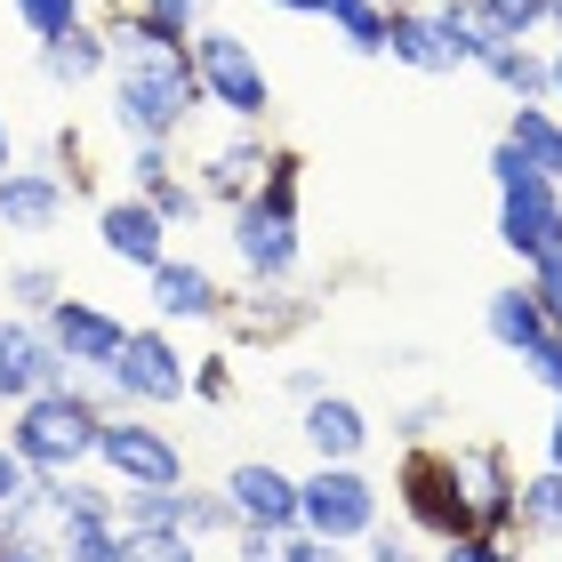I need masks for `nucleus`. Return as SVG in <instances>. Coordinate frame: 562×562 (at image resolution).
I'll list each match as a JSON object with an SVG mask.
<instances>
[{"mask_svg": "<svg viewBox=\"0 0 562 562\" xmlns=\"http://www.w3.org/2000/svg\"><path fill=\"white\" fill-rule=\"evenodd\" d=\"M266 9H281V16H338V9H353V0H266Z\"/></svg>", "mask_w": 562, "mask_h": 562, "instance_id": "nucleus-47", "label": "nucleus"}, {"mask_svg": "<svg viewBox=\"0 0 562 562\" xmlns=\"http://www.w3.org/2000/svg\"><path fill=\"white\" fill-rule=\"evenodd\" d=\"M297 434H305V450L314 458H329V467H353V458H370V411L353 394H314V402H297Z\"/></svg>", "mask_w": 562, "mask_h": 562, "instance_id": "nucleus-17", "label": "nucleus"}, {"mask_svg": "<svg viewBox=\"0 0 562 562\" xmlns=\"http://www.w3.org/2000/svg\"><path fill=\"white\" fill-rule=\"evenodd\" d=\"M547 467H562V394H554V426H547Z\"/></svg>", "mask_w": 562, "mask_h": 562, "instance_id": "nucleus-49", "label": "nucleus"}, {"mask_svg": "<svg viewBox=\"0 0 562 562\" xmlns=\"http://www.w3.org/2000/svg\"><path fill=\"white\" fill-rule=\"evenodd\" d=\"M145 201H153V210H161V217L177 225V234H186V225H201V210H210V193H201V177H186V169H177V177H169L161 193H145Z\"/></svg>", "mask_w": 562, "mask_h": 562, "instance_id": "nucleus-35", "label": "nucleus"}, {"mask_svg": "<svg viewBox=\"0 0 562 562\" xmlns=\"http://www.w3.org/2000/svg\"><path fill=\"white\" fill-rule=\"evenodd\" d=\"M225 498H234L241 530H273V539H290V530H297V474L273 467V458H241V467H225Z\"/></svg>", "mask_w": 562, "mask_h": 562, "instance_id": "nucleus-15", "label": "nucleus"}, {"mask_svg": "<svg viewBox=\"0 0 562 562\" xmlns=\"http://www.w3.org/2000/svg\"><path fill=\"white\" fill-rule=\"evenodd\" d=\"M474 9L491 16L506 41H539V33H554V0H474Z\"/></svg>", "mask_w": 562, "mask_h": 562, "instance_id": "nucleus-32", "label": "nucleus"}, {"mask_svg": "<svg viewBox=\"0 0 562 562\" xmlns=\"http://www.w3.org/2000/svg\"><path fill=\"white\" fill-rule=\"evenodd\" d=\"M145 290H153V322H169V329H217L225 322V305H234V290L201 266V258H169L145 273Z\"/></svg>", "mask_w": 562, "mask_h": 562, "instance_id": "nucleus-12", "label": "nucleus"}, {"mask_svg": "<svg viewBox=\"0 0 562 562\" xmlns=\"http://www.w3.org/2000/svg\"><path fill=\"white\" fill-rule=\"evenodd\" d=\"M0 562H57V547H48V539H9Z\"/></svg>", "mask_w": 562, "mask_h": 562, "instance_id": "nucleus-48", "label": "nucleus"}, {"mask_svg": "<svg viewBox=\"0 0 562 562\" xmlns=\"http://www.w3.org/2000/svg\"><path fill=\"white\" fill-rule=\"evenodd\" d=\"M394 515L418 530V539H458L474 530V506H467V482H458V450L450 442H411L394 467Z\"/></svg>", "mask_w": 562, "mask_h": 562, "instance_id": "nucleus-5", "label": "nucleus"}, {"mask_svg": "<svg viewBox=\"0 0 562 562\" xmlns=\"http://www.w3.org/2000/svg\"><path fill=\"white\" fill-rule=\"evenodd\" d=\"M48 547H57V562H130V530H121V515H65L48 522Z\"/></svg>", "mask_w": 562, "mask_h": 562, "instance_id": "nucleus-24", "label": "nucleus"}, {"mask_svg": "<svg viewBox=\"0 0 562 562\" xmlns=\"http://www.w3.org/2000/svg\"><path fill=\"white\" fill-rule=\"evenodd\" d=\"M506 137L562 186V105H515V113H506Z\"/></svg>", "mask_w": 562, "mask_h": 562, "instance_id": "nucleus-27", "label": "nucleus"}, {"mask_svg": "<svg viewBox=\"0 0 562 562\" xmlns=\"http://www.w3.org/2000/svg\"><path fill=\"white\" fill-rule=\"evenodd\" d=\"M113 418V378H81L72 370L65 386H48L33 402L9 411V442L24 450L33 474H81L97 467V434Z\"/></svg>", "mask_w": 562, "mask_h": 562, "instance_id": "nucleus-2", "label": "nucleus"}, {"mask_svg": "<svg viewBox=\"0 0 562 562\" xmlns=\"http://www.w3.org/2000/svg\"><path fill=\"white\" fill-rule=\"evenodd\" d=\"M329 24H338V41L353 57H386V41H394V9H378V0H353V9H338Z\"/></svg>", "mask_w": 562, "mask_h": 562, "instance_id": "nucleus-29", "label": "nucleus"}, {"mask_svg": "<svg viewBox=\"0 0 562 562\" xmlns=\"http://www.w3.org/2000/svg\"><path fill=\"white\" fill-rule=\"evenodd\" d=\"M442 426H450V402L442 394H418V402H402V411H394L402 450H411V442H442Z\"/></svg>", "mask_w": 562, "mask_h": 562, "instance_id": "nucleus-36", "label": "nucleus"}, {"mask_svg": "<svg viewBox=\"0 0 562 562\" xmlns=\"http://www.w3.org/2000/svg\"><path fill=\"white\" fill-rule=\"evenodd\" d=\"M234 562H281V539L273 530H234Z\"/></svg>", "mask_w": 562, "mask_h": 562, "instance_id": "nucleus-44", "label": "nucleus"}, {"mask_svg": "<svg viewBox=\"0 0 562 562\" xmlns=\"http://www.w3.org/2000/svg\"><path fill=\"white\" fill-rule=\"evenodd\" d=\"M522 378H539L547 394H562V338H547L539 353H530V362H522Z\"/></svg>", "mask_w": 562, "mask_h": 562, "instance_id": "nucleus-42", "label": "nucleus"}, {"mask_svg": "<svg viewBox=\"0 0 562 562\" xmlns=\"http://www.w3.org/2000/svg\"><path fill=\"white\" fill-rule=\"evenodd\" d=\"M426 16H434V33H442V48H450V72H482V65H491V48L506 41L474 0H434Z\"/></svg>", "mask_w": 562, "mask_h": 562, "instance_id": "nucleus-23", "label": "nucleus"}, {"mask_svg": "<svg viewBox=\"0 0 562 562\" xmlns=\"http://www.w3.org/2000/svg\"><path fill=\"white\" fill-rule=\"evenodd\" d=\"M386 57H394V65H411V72H426V81H442V72H450V48H442V33H434V16H426V9H402V16H394Z\"/></svg>", "mask_w": 562, "mask_h": 562, "instance_id": "nucleus-26", "label": "nucleus"}, {"mask_svg": "<svg viewBox=\"0 0 562 562\" xmlns=\"http://www.w3.org/2000/svg\"><path fill=\"white\" fill-rule=\"evenodd\" d=\"M16 169V130H9V113H0V177Z\"/></svg>", "mask_w": 562, "mask_h": 562, "instance_id": "nucleus-50", "label": "nucleus"}, {"mask_svg": "<svg viewBox=\"0 0 562 562\" xmlns=\"http://www.w3.org/2000/svg\"><path fill=\"white\" fill-rule=\"evenodd\" d=\"M169 234L177 225L153 210L145 193H113V201H97V249H105L113 266H130V273H153L169 258Z\"/></svg>", "mask_w": 562, "mask_h": 562, "instance_id": "nucleus-13", "label": "nucleus"}, {"mask_svg": "<svg viewBox=\"0 0 562 562\" xmlns=\"http://www.w3.org/2000/svg\"><path fill=\"white\" fill-rule=\"evenodd\" d=\"M458 450V482H467V506H474V530H515L522 522V474L506 442H450Z\"/></svg>", "mask_w": 562, "mask_h": 562, "instance_id": "nucleus-14", "label": "nucleus"}, {"mask_svg": "<svg viewBox=\"0 0 562 562\" xmlns=\"http://www.w3.org/2000/svg\"><path fill=\"white\" fill-rule=\"evenodd\" d=\"M554 105H562V48H554Z\"/></svg>", "mask_w": 562, "mask_h": 562, "instance_id": "nucleus-52", "label": "nucleus"}, {"mask_svg": "<svg viewBox=\"0 0 562 562\" xmlns=\"http://www.w3.org/2000/svg\"><path fill=\"white\" fill-rule=\"evenodd\" d=\"M378 9H394V16H402V9H434V0H378Z\"/></svg>", "mask_w": 562, "mask_h": 562, "instance_id": "nucleus-51", "label": "nucleus"}, {"mask_svg": "<svg viewBox=\"0 0 562 562\" xmlns=\"http://www.w3.org/2000/svg\"><path fill=\"white\" fill-rule=\"evenodd\" d=\"M97 24H105V41H113V72H105L113 130L130 145H177L193 130V113L210 105V97H201V72H193V48L177 41L161 16H145L137 0H113Z\"/></svg>", "mask_w": 562, "mask_h": 562, "instance_id": "nucleus-1", "label": "nucleus"}, {"mask_svg": "<svg viewBox=\"0 0 562 562\" xmlns=\"http://www.w3.org/2000/svg\"><path fill=\"white\" fill-rule=\"evenodd\" d=\"M65 210H72L65 169H33V161H16L9 177H0V225H9V234H57Z\"/></svg>", "mask_w": 562, "mask_h": 562, "instance_id": "nucleus-18", "label": "nucleus"}, {"mask_svg": "<svg viewBox=\"0 0 562 562\" xmlns=\"http://www.w3.org/2000/svg\"><path fill=\"white\" fill-rule=\"evenodd\" d=\"M193 394H201V402H234V370H225V353L193 370Z\"/></svg>", "mask_w": 562, "mask_h": 562, "instance_id": "nucleus-43", "label": "nucleus"}, {"mask_svg": "<svg viewBox=\"0 0 562 562\" xmlns=\"http://www.w3.org/2000/svg\"><path fill=\"white\" fill-rule=\"evenodd\" d=\"M65 378H72V362L57 353V338H48L33 314H0V411L65 386Z\"/></svg>", "mask_w": 562, "mask_h": 562, "instance_id": "nucleus-11", "label": "nucleus"}, {"mask_svg": "<svg viewBox=\"0 0 562 562\" xmlns=\"http://www.w3.org/2000/svg\"><path fill=\"white\" fill-rule=\"evenodd\" d=\"M491 186H498V241L522 258V273H554L562 266V186L515 137L491 145Z\"/></svg>", "mask_w": 562, "mask_h": 562, "instance_id": "nucleus-4", "label": "nucleus"}, {"mask_svg": "<svg viewBox=\"0 0 562 562\" xmlns=\"http://www.w3.org/2000/svg\"><path fill=\"white\" fill-rule=\"evenodd\" d=\"M193 48V72H201V97L225 113V121H241V130H266L273 121V81H266V65H258V48H249L234 24H201V33L186 41Z\"/></svg>", "mask_w": 562, "mask_h": 562, "instance_id": "nucleus-6", "label": "nucleus"}, {"mask_svg": "<svg viewBox=\"0 0 562 562\" xmlns=\"http://www.w3.org/2000/svg\"><path fill=\"white\" fill-rule=\"evenodd\" d=\"M506 105H554V48H530V41H498L491 65H482Z\"/></svg>", "mask_w": 562, "mask_h": 562, "instance_id": "nucleus-22", "label": "nucleus"}, {"mask_svg": "<svg viewBox=\"0 0 562 562\" xmlns=\"http://www.w3.org/2000/svg\"><path fill=\"white\" fill-rule=\"evenodd\" d=\"M554 33H562V0H554Z\"/></svg>", "mask_w": 562, "mask_h": 562, "instance_id": "nucleus-53", "label": "nucleus"}, {"mask_svg": "<svg viewBox=\"0 0 562 562\" xmlns=\"http://www.w3.org/2000/svg\"><path fill=\"white\" fill-rule=\"evenodd\" d=\"M33 65H41L48 89H89V81L113 72V41H105V24L89 16V24H72L57 41H33Z\"/></svg>", "mask_w": 562, "mask_h": 562, "instance_id": "nucleus-21", "label": "nucleus"}, {"mask_svg": "<svg viewBox=\"0 0 562 562\" xmlns=\"http://www.w3.org/2000/svg\"><path fill=\"white\" fill-rule=\"evenodd\" d=\"M273 137L266 130H241V121H234V137H225V145H210V153H201V193H210V210H241V201L249 193H258L266 186V169H273Z\"/></svg>", "mask_w": 562, "mask_h": 562, "instance_id": "nucleus-16", "label": "nucleus"}, {"mask_svg": "<svg viewBox=\"0 0 562 562\" xmlns=\"http://www.w3.org/2000/svg\"><path fill=\"white\" fill-rule=\"evenodd\" d=\"M177 177V153L169 145H130V193H161Z\"/></svg>", "mask_w": 562, "mask_h": 562, "instance_id": "nucleus-38", "label": "nucleus"}, {"mask_svg": "<svg viewBox=\"0 0 562 562\" xmlns=\"http://www.w3.org/2000/svg\"><path fill=\"white\" fill-rule=\"evenodd\" d=\"M130 562H201V539H186V530H130Z\"/></svg>", "mask_w": 562, "mask_h": 562, "instance_id": "nucleus-37", "label": "nucleus"}, {"mask_svg": "<svg viewBox=\"0 0 562 562\" xmlns=\"http://www.w3.org/2000/svg\"><path fill=\"white\" fill-rule=\"evenodd\" d=\"M113 378V411H177V402H193V362L177 353L169 322H145L130 329V346H121V362L105 370Z\"/></svg>", "mask_w": 562, "mask_h": 562, "instance_id": "nucleus-9", "label": "nucleus"}, {"mask_svg": "<svg viewBox=\"0 0 562 562\" xmlns=\"http://www.w3.org/2000/svg\"><path fill=\"white\" fill-rule=\"evenodd\" d=\"M24 491H33V467H24V450L0 434V506H16Z\"/></svg>", "mask_w": 562, "mask_h": 562, "instance_id": "nucleus-41", "label": "nucleus"}, {"mask_svg": "<svg viewBox=\"0 0 562 562\" xmlns=\"http://www.w3.org/2000/svg\"><path fill=\"white\" fill-rule=\"evenodd\" d=\"M297 186H305V161L290 145L273 153V169H266V186L241 201V210H225L234 217V266L258 281V290H273V281H297L305 266V217H297Z\"/></svg>", "mask_w": 562, "mask_h": 562, "instance_id": "nucleus-3", "label": "nucleus"}, {"mask_svg": "<svg viewBox=\"0 0 562 562\" xmlns=\"http://www.w3.org/2000/svg\"><path fill=\"white\" fill-rule=\"evenodd\" d=\"M378 522H386V491L370 482L362 458H353V467H329V458H314V474H297V530L338 539V547H362Z\"/></svg>", "mask_w": 562, "mask_h": 562, "instance_id": "nucleus-7", "label": "nucleus"}, {"mask_svg": "<svg viewBox=\"0 0 562 562\" xmlns=\"http://www.w3.org/2000/svg\"><path fill=\"white\" fill-rule=\"evenodd\" d=\"M9 16L33 41H57V33H72V24H89V0H9Z\"/></svg>", "mask_w": 562, "mask_h": 562, "instance_id": "nucleus-33", "label": "nucleus"}, {"mask_svg": "<svg viewBox=\"0 0 562 562\" xmlns=\"http://www.w3.org/2000/svg\"><path fill=\"white\" fill-rule=\"evenodd\" d=\"M530 290H539L547 322H554V338H562V266H554V273H530Z\"/></svg>", "mask_w": 562, "mask_h": 562, "instance_id": "nucleus-46", "label": "nucleus"}, {"mask_svg": "<svg viewBox=\"0 0 562 562\" xmlns=\"http://www.w3.org/2000/svg\"><path fill=\"white\" fill-rule=\"evenodd\" d=\"M281 562H362V554L338 547V539H314V530H290V539H281Z\"/></svg>", "mask_w": 562, "mask_h": 562, "instance_id": "nucleus-40", "label": "nucleus"}, {"mask_svg": "<svg viewBox=\"0 0 562 562\" xmlns=\"http://www.w3.org/2000/svg\"><path fill=\"white\" fill-rule=\"evenodd\" d=\"M522 547H562V467L522 474V522H515Z\"/></svg>", "mask_w": 562, "mask_h": 562, "instance_id": "nucleus-25", "label": "nucleus"}, {"mask_svg": "<svg viewBox=\"0 0 562 562\" xmlns=\"http://www.w3.org/2000/svg\"><path fill=\"white\" fill-rule=\"evenodd\" d=\"M362 562H434V539H418V530L394 515V522H378L362 539Z\"/></svg>", "mask_w": 562, "mask_h": 562, "instance_id": "nucleus-34", "label": "nucleus"}, {"mask_svg": "<svg viewBox=\"0 0 562 562\" xmlns=\"http://www.w3.org/2000/svg\"><path fill=\"white\" fill-rule=\"evenodd\" d=\"M177 530H186V539H234L241 530V515H234V498H225V482L217 491H193V482H177Z\"/></svg>", "mask_w": 562, "mask_h": 562, "instance_id": "nucleus-28", "label": "nucleus"}, {"mask_svg": "<svg viewBox=\"0 0 562 562\" xmlns=\"http://www.w3.org/2000/svg\"><path fill=\"white\" fill-rule=\"evenodd\" d=\"M434 562H530L515 530H458V539L434 547Z\"/></svg>", "mask_w": 562, "mask_h": 562, "instance_id": "nucleus-31", "label": "nucleus"}, {"mask_svg": "<svg viewBox=\"0 0 562 562\" xmlns=\"http://www.w3.org/2000/svg\"><path fill=\"white\" fill-rule=\"evenodd\" d=\"M482 329H491V346H498V353H515V362H530V353H539V346L554 338V322H547L539 290H530V273L482 297Z\"/></svg>", "mask_w": 562, "mask_h": 562, "instance_id": "nucleus-20", "label": "nucleus"}, {"mask_svg": "<svg viewBox=\"0 0 562 562\" xmlns=\"http://www.w3.org/2000/svg\"><path fill=\"white\" fill-rule=\"evenodd\" d=\"M137 9H145V16H161L177 41H193L201 24H210V9H217V0H137Z\"/></svg>", "mask_w": 562, "mask_h": 562, "instance_id": "nucleus-39", "label": "nucleus"}, {"mask_svg": "<svg viewBox=\"0 0 562 562\" xmlns=\"http://www.w3.org/2000/svg\"><path fill=\"white\" fill-rule=\"evenodd\" d=\"M314 322V297H297L290 281H273V290H258V281H249V290L225 305V338H241V346H273V338H290V329H305Z\"/></svg>", "mask_w": 562, "mask_h": 562, "instance_id": "nucleus-19", "label": "nucleus"}, {"mask_svg": "<svg viewBox=\"0 0 562 562\" xmlns=\"http://www.w3.org/2000/svg\"><path fill=\"white\" fill-rule=\"evenodd\" d=\"M0 290H9V314H48V305H57L65 297V273L57 266H9V273H0Z\"/></svg>", "mask_w": 562, "mask_h": 562, "instance_id": "nucleus-30", "label": "nucleus"}, {"mask_svg": "<svg viewBox=\"0 0 562 562\" xmlns=\"http://www.w3.org/2000/svg\"><path fill=\"white\" fill-rule=\"evenodd\" d=\"M281 394H290V402H314V394H329V378H322L314 362H297V370H281Z\"/></svg>", "mask_w": 562, "mask_h": 562, "instance_id": "nucleus-45", "label": "nucleus"}, {"mask_svg": "<svg viewBox=\"0 0 562 562\" xmlns=\"http://www.w3.org/2000/svg\"><path fill=\"white\" fill-rule=\"evenodd\" d=\"M97 467L121 491H177V482H193L186 442L169 426H153V411H113L105 434H97Z\"/></svg>", "mask_w": 562, "mask_h": 562, "instance_id": "nucleus-8", "label": "nucleus"}, {"mask_svg": "<svg viewBox=\"0 0 562 562\" xmlns=\"http://www.w3.org/2000/svg\"><path fill=\"white\" fill-rule=\"evenodd\" d=\"M0 547H9V539H0Z\"/></svg>", "mask_w": 562, "mask_h": 562, "instance_id": "nucleus-54", "label": "nucleus"}, {"mask_svg": "<svg viewBox=\"0 0 562 562\" xmlns=\"http://www.w3.org/2000/svg\"><path fill=\"white\" fill-rule=\"evenodd\" d=\"M41 329L57 338V353H65V362L81 370V378H105V370L121 362V346H130V322L105 314L97 297H72V290L41 314Z\"/></svg>", "mask_w": 562, "mask_h": 562, "instance_id": "nucleus-10", "label": "nucleus"}]
</instances>
